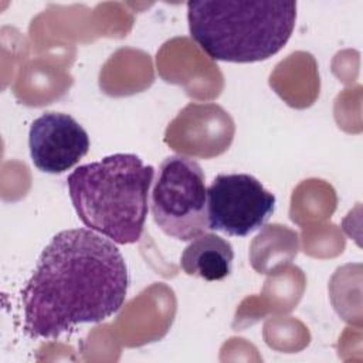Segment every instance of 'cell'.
<instances>
[{"label": "cell", "mask_w": 363, "mask_h": 363, "mask_svg": "<svg viewBox=\"0 0 363 363\" xmlns=\"http://www.w3.org/2000/svg\"><path fill=\"white\" fill-rule=\"evenodd\" d=\"M128 284L125 258L112 240L89 228L60 231L21 292L24 330L54 339L79 323L102 322L121 309Z\"/></svg>", "instance_id": "6da1fadb"}, {"label": "cell", "mask_w": 363, "mask_h": 363, "mask_svg": "<svg viewBox=\"0 0 363 363\" xmlns=\"http://www.w3.org/2000/svg\"><path fill=\"white\" fill-rule=\"evenodd\" d=\"M155 169L132 153L78 166L67 179L79 220L115 244L140 240Z\"/></svg>", "instance_id": "7a4b0ae2"}, {"label": "cell", "mask_w": 363, "mask_h": 363, "mask_svg": "<svg viewBox=\"0 0 363 363\" xmlns=\"http://www.w3.org/2000/svg\"><path fill=\"white\" fill-rule=\"evenodd\" d=\"M296 20L295 1H189L191 38L213 60L255 62L288 43Z\"/></svg>", "instance_id": "3957f363"}, {"label": "cell", "mask_w": 363, "mask_h": 363, "mask_svg": "<svg viewBox=\"0 0 363 363\" xmlns=\"http://www.w3.org/2000/svg\"><path fill=\"white\" fill-rule=\"evenodd\" d=\"M149 204L155 223L172 238L191 241L208 230L204 173L190 157L176 155L160 163Z\"/></svg>", "instance_id": "277c9868"}, {"label": "cell", "mask_w": 363, "mask_h": 363, "mask_svg": "<svg viewBox=\"0 0 363 363\" xmlns=\"http://www.w3.org/2000/svg\"><path fill=\"white\" fill-rule=\"evenodd\" d=\"M275 201V196L250 174H218L207 189L208 230L247 237L267 223Z\"/></svg>", "instance_id": "5b68a950"}, {"label": "cell", "mask_w": 363, "mask_h": 363, "mask_svg": "<svg viewBox=\"0 0 363 363\" xmlns=\"http://www.w3.org/2000/svg\"><path fill=\"white\" fill-rule=\"evenodd\" d=\"M28 147L34 166L44 173H64L89 149L86 130L68 113L45 112L30 126Z\"/></svg>", "instance_id": "8992f818"}, {"label": "cell", "mask_w": 363, "mask_h": 363, "mask_svg": "<svg viewBox=\"0 0 363 363\" xmlns=\"http://www.w3.org/2000/svg\"><path fill=\"white\" fill-rule=\"evenodd\" d=\"M233 259L234 251L227 240L213 233H204L184 248L180 265L187 275L220 281L230 275Z\"/></svg>", "instance_id": "52a82bcc"}]
</instances>
